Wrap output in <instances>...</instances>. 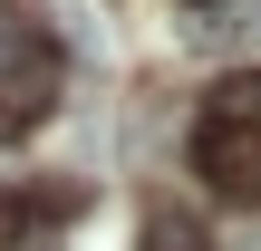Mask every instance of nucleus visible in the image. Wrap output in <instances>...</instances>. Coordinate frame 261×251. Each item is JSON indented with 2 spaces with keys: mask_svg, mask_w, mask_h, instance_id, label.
Segmentation results:
<instances>
[{
  "mask_svg": "<svg viewBox=\"0 0 261 251\" xmlns=\"http://www.w3.org/2000/svg\"><path fill=\"white\" fill-rule=\"evenodd\" d=\"M203 116H213V126H242V135H261V68L223 77V87L203 97Z\"/></svg>",
  "mask_w": 261,
  "mask_h": 251,
  "instance_id": "3",
  "label": "nucleus"
},
{
  "mask_svg": "<svg viewBox=\"0 0 261 251\" xmlns=\"http://www.w3.org/2000/svg\"><path fill=\"white\" fill-rule=\"evenodd\" d=\"M194 174L252 203V184H261V135H242V126H213V116H203V126H194Z\"/></svg>",
  "mask_w": 261,
  "mask_h": 251,
  "instance_id": "2",
  "label": "nucleus"
},
{
  "mask_svg": "<svg viewBox=\"0 0 261 251\" xmlns=\"http://www.w3.org/2000/svg\"><path fill=\"white\" fill-rule=\"evenodd\" d=\"M58 106V39L39 29V10H0V145L29 135Z\"/></svg>",
  "mask_w": 261,
  "mask_h": 251,
  "instance_id": "1",
  "label": "nucleus"
},
{
  "mask_svg": "<svg viewBox=\"0 0 261 251\" xmlns=\"http://www.w3.org/2000/svg\"><path fill=\"white\" fill-rule=\"evenodd\" d=\"M252 203H261V184H252Z\"/></svg>",
  "mask_w": 261,
  "mask_h": 251,
  "instance_id": "5",
  "label": "nucleus"
},
{
  "mask_svg": "<svg viewBox=\"0 0 261 251\" xmlns=\"http://www.w3.org/2000/svg\"><path fill=\"white\" fill-rule=\"evenodd\" d=\"M136 251H213V232H203L184 203H155V213H145V232H136Z\"/></svg>",
  "mask_w": 261,
  "mask_h": 251,
  "instance_id": "4",
  "label": "nucleus"
}]
</instances>
